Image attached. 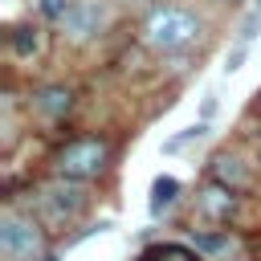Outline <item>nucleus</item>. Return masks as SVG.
I'll list each match as a JSON object with an SVG mask.
<instances>
[{
  "mask_svg": "<svg viewBox=\"0 0 261 261\" xmlns=\"http://www.w3.org/2000/svg\"><path fill=\"white\" fill-rule=\"evenodd\" d=\"M139 261H204L196 249H188V245H175V241H163V245H151V249H143L139 253Z\"/></svg>",
  "mask_w": 261,
  "mask_h": 261,
  "instance_id": "10",
  "label": "nucleus"
},
{
  "mask_svg": "<svg viewBox=\"0 0 261 261\" xmlns=\"http://www.w3.org/2000/svg\"><path fill=\"white\" fill-rule=\"evenodd\" d=\"M208 179H216L232 192H249L253 188V163H245L237 151H216L208 163Z\"/></svg>",
  "mask_w": 261,
  "mask_h": 261,
  "instance_id": "6",
  "label": "nucleus"
},
{
  "mask_svg": "<svg viewBox=\"0 0 261 261\" xmlns=\"http://www.w3.org/2000/svg\"><path fill=\"white\" fill-rule=\"evenodd\" d=\"M57 24H61V33H65L69 41H90V37L102 33V24H106V8H102L98 0H77Z\"/></svg>",
  "mask_w": 261,
  "mask_h": 261,
  "instance_id": "5",
  "label": "nucleus"
},
{
  "mask_svg": "<svg viewBox=\"0 0 261 261\" xmlns=\"http://www.w3.org/2000/svg\"><path fill=\"white\" fill-rule=\"evenodd\" d=\"M204 135H208V126H204V122H200V126H188L184 135H175V139H167V143H163V151H184V147H188L192 139H204Z\"/></svg>",
  "mask_w": 261,
  "mask_h": 261,
  "instance_id": "14",
  "label": "nucleus"
},
{
  "mask_svg": "<svg viewBox=\"0 0 261 261\" xmlns=\"http://www.w3.org/2000/svg\"><path fill=\"white\" fill-rule=\"evenodd\" d=\"M110 167V143L98 139V135H82V139H69L53 151V175L61 179H77V184H90L98 175H106Z\"/></svg>",
  "mask_w": 261,
  "mask_h": 261,
  "instance_id": "1",
  "label": "nucleus"
},
{
  "mask_svg": "<svg viewBox=\"0 0 261 261\" xmlns=\"http://www.w3.org/2000/svg\"><path fill=\"white\" fill-rule=\"evenodd\" d=\"M257 29H261V0H253V8H249V16L241 20V33H237V45H249V41L257 37Z\"/></svg>",
  "mask_w": 261,
  "mask_h": 261,
  "instance_id": "13",
  "label": "nucleus"
},
{
  "mask_svg": "<svg viewBox=\"0 0 261 261\" xmlns=\"http://www.w3.org/2000/svg\"><path fill=\"white\" fill-rule=\"evenodd\" d=\"M86 204H90L86 188H82L77 179H61V175H53V179L41 188V196H37V208H41L45 224H53V228L73 224V220L86 212Z\"/></svg>",
  "mask_w": 261,
  "mask_h": 261,
  "instance_id": "4",
  "label": "nucleus"
},
{
  "mask_svg": "<svg viewBox=\"0 0 261 261\" xmlns=\"http://www.w3.org/2000/svg\"><path fill=\"white\" fill-rule=\"evenodd\" d=\"M73 4H77V0H41V4H37V12H41L45 20H61Z\"/></svg>",
  "mask_w": 261,
  "mask_h": 261,
  "instance_id": "15",
  "label": "nucleus"
},
{
  "mask_svg": "<svg viewBox=\"0 0 261 261\" xmlns=\"http://www.w3.org/2000/svg\"><path fill=\"white\" fill-rule=\"evenodd\" d=\"M237 196H241V192H232V188L208 179V184L200 188V196H196V208H200L204 220H212V224H228L232 212H237Z\"/></svg>",
  "mask_w": 261,
  "mask_h": 261,
  "instance_id": "7",
  "label": "nucleus"
},
{
  "mask_svg": "<svg viewBox=\"0 0 261 261\" xmlns=\"http://www.w3.org/2000/svg\"><path fill=\"white\" fill-rule=\"evenodd\" d=\"M192 245H196V253L216 257V253L228 249V232H192Z\"/></svg>",
  "mask_w": 261,
  "mask_h": 261,
  "instance_id": "12",
  "label": "nucleus"
},
{
  "mask_svg": "<svg viewBox=\"0 0 261 261\" xmlns=\"http://www.w3.org/2000/svg\"><path fill=\"white\" fill-rule=\"evenodd\" d=\"M69 106H73V90H69V86H37V90L29 94V110H33L37 118H45V122L65 118Z\"/></svg>",
  "mask_w": 261,
  "mask_h": 261,
  "instance_id": "8",
  "label": "nucleus"
},
{
  "mask_svg": "<svg viewBox=\"0 0 261 261\" xmlns=\"http://www.w3.org/2000/svg\"><path fill=\"white\" fill-rule=\"evenodd\" d=\"M200 37V20L188 12V8H155L147 20H143V45L155 49V53H179L188 49L192 41Z\"/></svg>",
  "mask_w": 261,
  "mask_h": 261,
  "instance_id": "2",
  "label": "nucleus"
},
{
  "mask_svg": "<svg viewBox=\"0 0 261 261\" xmlns=\"http://www.w3.org/2000/svg\"><path fill=\"white\" fill-rule=\"evenodd\" d=\"M8 45H12L16 57H33V53L41 49V29H33V24H16V29L8 33Z\"/></svg>",
  "mask_w": 261,
  "mask_h": 261,
  "instance_id": "11",
  "label": "nucleus"
},
{
  "mask_svg": "<svg viewBox=\"0 0 261 261\" xmlns=\"http://www.w3.org/2000/svg\"><path fill=\"white\" fill-rule=\"evenodd\" d=\"M212 114H216V94H208V98H204V118H212Z\"/></svg>",
  "mask_w": 261,
  "mask_h": 261,
  "instance_id": "17",
  "label": "nucleus"
},
{
  "mask_svg": "<svg viewBox=\"0 0 261 261\" xmlns=\"http://www.w3.org/2000/svg\"><path fill=\"white\" fill-rule=\"evenodd\" d=\"M0 253L8 261H33V257H49L45 253V224L16 212V208H4L0 216Z\"/></svg>",
  "mask_w": 261,
  "mask_h": 261,
  "instance_id": "3",
  "label": "nucleus"
},
{
  "mask_svg": "<svg viewBox=\"0 0 261 261\" xmlns=\"http://www.w3.org/2000/svg\"><path fill=\"white\" fill-rule=\"evenodd\" d=\"M245 49H249V45H237V49L228 53V61H224V69H228V73H232V69H241V61H245Z\"/></svg>",
  "mask_w": 261,
  "mask_h": 261,
  "instance_id": "16",
  "label": "nucleus"
},
{
  "mask_svg": "<svg viewBox=\"0 0 261 261\" xmlns=\"http://www.w3.org/2000/svg\"><path fill=\"white\" fill-rule=\"evenodd\" d=\"M175 200H179V179H175V175H155V184H151V200H147L151 216H163Z\"/></svg>",
  "mask_w": 261,
  "mask_h": 261,
  "instance_id": "9",
  "label": "nucleus"
}]
</instances>
